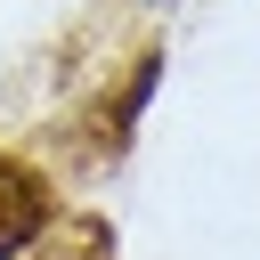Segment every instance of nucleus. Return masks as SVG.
<instances>
[{
	"mask_svg": "<svg viewBox=\"0 0 260 260\" xmlns=\"http://www.w3.org/2000/svg\"><path fill=\"white\" fill-rule=\"evenodd\" d=\"M41 219H49L41 179H32V171H16V162H0V260H8V252H24V244L41 236Z\"/></svg>",
	"mask_w": 260,
	"mask_h": 260,
	"instance_id": "f257e3e1",
	"label": "nucleus"
}]
</instances>
